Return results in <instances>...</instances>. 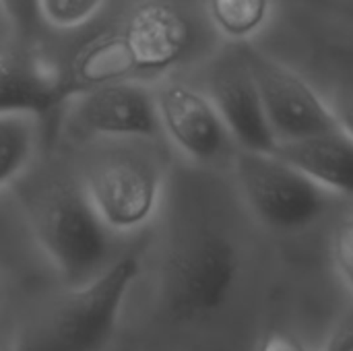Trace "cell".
<instances>
[{"mask_svg": "<svg viewBox=\"0 0 353 351\" xmlns=\"http://www.w3.org/2000/svg\"><path fill=\"white\" fill-rule=\"evenodd\" d=\"M139 70H165L188 50L192 29L188 19L165 0H145L132 8L120 29Z\"/></svg>", "mask_w": 353, "mask_h": 351, "instance_id": "obj_11", "label": "cell"}, {"mask_svg": "<svg viewBox=\"0 0 353 351\" xmlns=\"http://www.w3.org/2000/svg\"><path fill=\"white\" fill-rule=\"evenodd\" d=\"M2 298H4V285H2V277H0V306H2Z\"/></svg>", "mask_w": 353, "mask_h": 351, "instance_id": "obj_22", "label": "cell"}, {"mask_svg": "<svg viewBox=\"0 0 353 351\" xmlns=\"http://www.w3.org/2000/svg\"><path fill=\"white\" fill-rule=\"evenodd\" d=\"M244 56L277 143L341 130L333 110L298 72L259 52Z\"/></svg>", "mask_w": 353, "mask_h": 351, "instance_id": "obj_6", "label": "cell"}, {"mask_svg": "<svg viewBox=\"0 0 353 351\" xmlns=\"http://www.w3.org/2000/svg\"><path fill=\"white\" fill-rule=\"evenodd\" d=\"M0 10L23 41H27L41 23L39 0H0Z\"/></svg>", "mask_w": 353, "mask_h": 351, "instance_id": "obj_17", "label": "cell"}, {"mask_svg": "<svg viewBox=\"0 0 353 351\" xmlns=\"http://www.w3.org/2000/svg\"><path fill=\"white\" fill-rule=\"evenodd\" d=\"M234 172L252 213L273 230L308 228L329 207V190L275 153L240 149Z\"/></svg>", "mask_w": 353, "mask_h": 351, "instance_id": "obj_3", "label": "cell"}, {"mask_svg": "<svg viewBox=\"0 0 353 351\" xmlns=\"http://www.w3.org/2000/svg\"><path fill=\"white\" fill-rule=\"evenodd\" d=\"M105 0H39L41 21L56 29H74L89 23Z\"/></svg>", "mask_w": 353, "mask_h": 351, "instance_id": "obj_16", "label": "cell"}, {"mask_svg": "<svg viewBox=\"0 0 353 351\" xmlns=\"http://www.w3.org/2000/svg\"><path fill=\"white\" fill-rule=\"evenodd\" d=\"M74 122L108 139H151L161 132L155 93L137 81H114L72 95Z\"/></svg>", "mask_w": 353, "mask_h": 351, "instance_id": "obj_7", "label": "cell"}, {"mask_svg": "<svg viewBox=\"0 0 353 351\" xmlns=\"http://www.w3.org/2000/svg\"><path fill=\"white\" fill-rule=\"evenodd\" d=\"M273 153L327 190L353 194V139L343 130L279 141Z\"/></svg>", "mask_w": 353, "mask_h": 351, "instance_id": "obj_12", "label": "cell"}, {"mask_svg": "<svg viewBox=\"0 0 353 351\" xmlns=\"http://www.w3.org/2000/svg\"><path fill=\"white\" fill-rule=\"evenodd\" d=\"M134 72L141 70L126 39L122 31H114L91 41L79 52L70 72L66 74V95L72 97L105 83L124 81Z\"/></svg>", "mask_w": 353, "mask_h": 351, "instance_id": "obj_13", "label": "cell"}, {"mask_svg": "<svg viewBox=\"0 0 353 351\" xmlns=\"http://www.w3.org/2000/svg\"><path fill=\"white\" fill-rule=\"evenodd\" d=\"M31 232L70 285L99 273L108 259V228L91 205L83 184L54 180L25 199Z\"/></svg>", "mask_w": 353, "mask_h": 351, "instance_id": "obj_2", "label": "cell"}, {"mask_svg": "<svg viewBox=\"0 0 353 351\" xmlns=\"http://www.w3.org/2000/svg\"><path fill=\"white\" fill-rule=\"evenodd\" d=\"M261 351H306V348L290 333H271Z\"/></svg>", "mask_w": 353, "mask_h": 351, "instance_id": "obj_21", "label": "cell"}, {"mask_svg": "<svg viewBox=\"0 0 353 351\" xmlns=\"http://www.w3.org/2000/svg\"><path fill=\"white\" fill-rule=\"evenodd\" d=\"M139 273V257L124 254L89 281L72 285L21 329L12 351H103Z\"/></svg>", "mask_w": 353, "mask_h": 351, "instance_id": "obj_1", "label": "cell"}, {"mask_svg": "<svg viewBox=\"0 0 353 351\" xmlns=\"http://www.w3.org/2000/svg\"><path fill=\"white\" fill-rule=\"evenodd\" d=\"M323 351H353V310L337 323Z\"/></svg>", "mask_w": 353, "mask_h": 351, "instance_id": "obj_19", "label": "cell"}, {"mask_svg": "<svg viewBox=\"0 0 353 351\" xmlns=\"http://www.w3.org/2000/svg\"><path fill=\"white\" fill-rule=\"evenodd\" d=\"M236 248L221 236H199L180 246L163 267V302L178 319L215 312L238 279Z\"/></svg>", "mask_w": 353, "mask_h": 351, "instance_id": "obj_4", "label": "cell"}, {"mask_svg": "<svg viewBox=\"0 0 353 351\" xmlns=\"http://www.w3.org/2000/svg\"><path fill=\"white\" fill-rule=\"evenodd\" d=\"M209 97L232 139H236L242 149L275 151L277 139L265 116V108L244 54L228 56L217 68H213L209 77Z\"/></svg>", "mask_w": 353, "mask_h": 351, "instance_id": "obj_9", "label": "cell"}, {"mask_svg": "<svg viewBox=\"0 0 353 351\" xmlns=\"http://www.w3.org/2000/svg\"><path fill=\"white\" fill-rule=\"evenodd\" d=\"M97 215L112 232L147 223L161 197V172L141 153L114 151L91 159L81 180Z\"/></svg>", "mask_w": 353, "mask_h": 351, "instance_id": "obj_5", "label": "cell"}, {"mask_svg": "<svg viewBox=\"0 0 353 351\" xmlns=\"http://www.w3.org/2000/svg\"><path fill=\"white\" fill-rule=\"evenodd\" d=\"M66 97V74L43 52L23 39L0 46V114L41 116Z\"/></svg>", "mask_w": 353, "mask_h": 351, "instance_id": "obj_10", "label": "cell"}, {"mask_svg": "<svg viewBox=\"0 0 353 351\" xmlns=\"http://www.w3.org/2000/svg\"><path fill=\"white\" fill-rule=\"evenodd\" d=\"M269 0H209V17L219 33L242 39L252 35L267 19Z\"/></svg>", "mask_w": 353, "mask_h": 351, "instance_id": "obj_15", "label": "cell"}, {"mask_svg": "<svg viewBox=\"0 0 353 351\" xmlns=\"http://www.w3.org/2000/svg\"><path fill=\"white\" fill-rule=\"evenodd\" d=\"M37 139L35 114H0V190L27 172L37 151Z\"/></svg>", "mask_w": 353, "mask_h": 351, "instance_id": "obj_14", "label": "cell"}, {"mask_svg": "<svg viewBox=\"0 0 353 351\" xmlns=\"http://www.w3.org/2000/svg\"><path fill=\"white\" fill-rule=\"evenodd\" d=\"M333 257H335V265L341 277L353 290V215L339 225L335 234Z\"/></svg>", "mask_w": 353, "mask_h": 351, "instance_id": "obj_18", "label": "cell"}, {"mask_svg": "<svg viewBox=\"0 0 353 351\" xmlns=\"http://www.w3.org/2000/svg\"><path fill=\"white\" fill-rule=\"evenodd\" d=\"M339 128L350 134L353 139V87L341 91L335 99V110H333Z\"/></svg>", "mask_w": 353, "mask_h": 351, "instance_id": "obj_20", "label": "cell"}, {"mask_svg": "<svg viewBox=\"0 0 353 351\" xmlns=\"http://www.w3.org/2000/svg\"><path fill=\"white\" fill-rule=\"evenodd\" d=\"M153 93L161 130L188 157L211 163L230 149L232 134L209 95L182 81L161 83Z\"/></svg>", "mask_w": 353, "mask_h": 351, "instance_id": "obj_8", "label": "cell"}]
</instances>
